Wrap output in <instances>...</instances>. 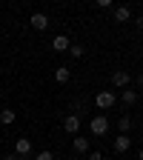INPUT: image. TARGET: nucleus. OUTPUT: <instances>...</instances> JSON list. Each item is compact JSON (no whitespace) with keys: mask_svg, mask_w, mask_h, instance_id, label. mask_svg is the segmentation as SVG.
<instances>
[{"mask_svg":"<svg viewBox=\"0 0 143 160\" xmlns=\"http://www.w3.org/2000/svg\"><path fill=\"white\" fill-rule=\"evenodd\" d=\"M94 103H97V109H112L115 103H117V94L115 92H97V97H94Z\"/></svg>","mask_w":143,"mask_h":160,"instance_id":"obj_1","label":"nucleus"},{"mask_svg":"<svg viewBox=\"0 0 143 160\" xmlns=\"http://www.w3.org/2000/svg\"><path fill=\"white\" fill-rule=\"evenodd\" d=\"M109 132V120H106V114H94L92 117V134H106Z\"/></svg>","mask_w":143,"mask_h":160,"instance_id":"obj_2","label":"nucleus"},{"mask_svg":"<svg viewBox=\"0 0 143 160\" xmlns=\"http://www.w3.org/2000/svg\"><path fill=\"white\" fill-rule=\"evenodd\" d=\"M14 154L17 157H29L32 154V140L29 137H17L14 140Z\"/></svg>","mask_w":143,"mask_h":160,"instance_id":"obj_3","label":"nucleus"},{"mask_svg":"<svg viewBox=\"0 0 143 160\" xmlns=\"http://www.w3.org/2000/svg\"><path fill=\"white\" fill-rule=\"evenodd\" d=\"M29 23H32V29H37V32H46V29H49V17H46L43 12H34Z\"/></svg>","mask_w":143,"mask_h":160,"instance_id":"obj_4","label":"nucleus"},{"mask_svg":"<svg viewBox=\"0 0 143 160\" xmlns=\"http://www.w3.org/2000/svg\"><path fill=\"white\" fill-rule=\"evenodd\" d=\"M77 129H80V117H77V114H66V117H63V132L77 134Z\"/></svg>","mask_w":143,"mask_h":160,"instance_id":"obj_5","label":"nucleus"},{"mask_svg":"<svg viewBox=\"0 0 143 160\" xmlns=\"http://www.w3.org/2000/svg\"><path fill=\"white\" fill-rule=\"evenodd\" d=\"M129 149H132V137H129V134H117V137H115V152L123 154V152H129Z\"/></svg>","mask_w":143,"mask_h":160,"instance_id":"obj_6","label":"nucleus"},{"mask_svg":"<svg viewBox=\"0 0 143 160\" xmlns=\"http://www.w3.org/2000/svg\"><path fill=\"white\" fill-rule=\"evenodd\" d=\"M69 46H72V40H69L66 34H57V37L52 40V49H54V52H69Z\"/></svg>","mask_w":143,"mask_h":160,"instance_id":"obj_7","label":"nucleus"},{"mask_svg":"<svg viewBox=\"0 0 143 160\" xmlns=\"http://www.w3.org/2000/svg\"><path fill=\"white\" fill-rule=\"evenodd\" d=\"M129 80H132V77H129V72H123V69H117V72L112 74V83H115L117 89H123V86H129Z\"/></svg>","mask_w":143,"mask_h":160,"instance_id":"obj_8","label":"nucleus"},{"mask_svg":"<svg viewBox=\"0 0 143 160\" xmlns=\"http://www.w3.org/2000/svg\"><path fill=\"white\" fill-rule=\"evenodd\" d=\"M115 20H117V23H129V20H132V9L129 6H117L115 9Z\"/></svg>","mask_w":143,"mask_h":160,"instance_id":"obj_9","label":"nucleus"},{"mask_svg":"<svg viewBox=\"0 0 143 160\" xmlns=\"http://www.w3.org/2000/svg\"><path fill=\"white\" fill-rule=\"evenodd\" d=\"M72 149H74L77 154H86V152H89V137H74V140H72Z\"/></svg>","mask_w":143,"mask_h":160,"instance_id":"obj_10","label":"nucleus"},{"mask_svg":"<svg viewBox=\"0 0 143 160\" xmlns=\"http://www.w3.org/2000/svg\"><path fill=\"white\" fill-rule=\"evenodd\" d=\"M129 129H132V117L123 114V117L117 120V132H120V134H129Z\"/></svg>","mask_w":143,"mask_h":160,"instance_id":"obj_11","label":"nucleus"},{"mask_svg":"<svg viewBox=\"0 0 143 160\" xmlns=\"http://www.w3.org/2000/svg\"><path fill=\"white\" fill-rule=\"evenodd\" d=\"M69 77H72V72H69L66 66H60V69H54V80H57V83H69Z\"/></svg>","mask_w":143,"mask_h":160,"instance_id":"obj_12","label":"nucleus"},{"mask_svg":"<svg viewBox=\"0 0 143 160\" xmlns=\"http://www.w3.org/2000/svg\"><path fill=\"white\" fill-rule=\"evenodd\" d=\"M14 109H3V112H0V123H3V126H12L14 123Z\"/></svg>","mask_w":143,"mask_h":160,"instance_id":"obj_13","label":"nucleus"},{"mask_svg":"<svg viewBox=\"0 0 143 160\" xmlns=\"http://www.w3.org/2000/svg\"><path fill=\"white\" fill-rule=\"evenodd\" d=\"M120 100H123L126 106H132L135 100H137V92H132V89H129V92H123V94H120Z\"/></svg>","mask_w":143,"mask_h":160,"instance_id":"obj_14","label":"nucleus"},{"mask_svg":"<svg viewBox=\"0 0 143 160\" xmlns=\"http://www.w3.org/2000/svg\"><path fill=\"white\" fill-rule=\"evenodd\" d=\"M69 54H72L74 60H80V57L86 54V49H83V46H69Z\"/></svg>","mask_w":143,"mask_h":160,"instance_id":"obj_15","label":"nucleus"},{"mask_svg":"<svg viewBox=\"0 0 143 160\" xmlns=\"http://www.w3.org/2000/svg\"><path fill=\"white\" fill-rule=\"evenodd\" d=\"M34 160H54V154H52V152H40Z\"/></svg>","mask_w":143,"mask_h":160,"instance_id":"obj_16","label":"nucleus"},{"mask_svg":"<svg viewBox=\"0 0 143 160\" xmlns=\"http://www.w3.org/2000/svg\"><path fill=\"white\" fill-rule=\"evenodd\" d=\"M89 160H103V154H100V152H92V154H89Z\"/></svg>","mask_w":143,"mask_h":160,"instance_id":"obj_17","label":"nucleus"},{"mask_svg":"<svg viewBox=\"0 0 143 160\" xmlns=\"http://www.w3.org/2000/svg\"><path fill=\"white\" fill-rule=\"evenodd\" d=\"M135 26H137V29H143V17H135Z\"/></svg>","mask_w":143,"mask_h":160,"instance_id":"obj_18","label":"nucleus"},{"mask_svg":"<svg viewBox=\"0 0 143 160\" xmlns=\"http://www.w3.org/2000/svg\"><path fill=\"white\" fill-rule=\"evenodd\" d=\"M3 160H17V154H6V157H3Z\"/></svg>","mask_w":143,"mask_h":160,"instance_id":"obj_19","label":"nucleus"},{"mask_svg":"<svg viewBox=\"0 0 143 160\" xmlns=\"http://www.w3.org/2000/svg\"><path fill=\"white\" fill-rule=\"evenodd\" d=\"M137 83H140V86H143V74H140V77H137Z\"/></svg>","mask_w":143,"mask_h":160,"instance_id":"obj_20","label":"nucleus"},{"mask_svg":"<svg viewBox=\"0 0 143 160\" xmlns=\"http://www.w3.org/2000/svg\"><path fill=\"white\" fill-rule=\"evenodd\" d=\"M137 157H140V160H143V149H140V154H137Z\"/></svg>","mask_w":143,"mask_h":160,"instance_id":"obj_21","label":"nucleus"}]
</instances>
